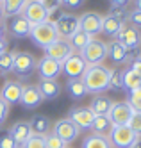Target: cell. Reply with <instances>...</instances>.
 <instances>
[{"label":"cell","instance_id":"cell-33","mask_svg":"<svg viewBox=\"0 0 141 148\" xmlns=\"http://www.w3.org/2000/svg\"><path fill=\"white\" fill-rule=\"evenodd\" d=\"M109 16H113L118 22L125 23L127 18H129V9L127 7H122V5H111L109 7Z\"/></svg>","mask_w":141,"mask_h":148},{"label":"cell","instance_id":"cell-10","mask_svg":"<svg viewBox=\"0 0 141 148\" xmlns=\"http://www.w3.org/2000/svg\"><path fill=\"white\" fill-rule=\"evenodd\" d=\"M52 132L56 134V136H59V137H61V139L66 143V145L73 143V141L79 137V134H80V130H79L77 127L73 125V121H72V120H68V118L57 120V121H56V125L52 127Z\"/></svg>","mask_w":141,"mask_h":148},{"label":"cell","instance_id":"cell-28","mask_svg":"<svg viewBox=\"0 0 141 148\" xmlns=\"http://www.w3.org/2000/svg\"><path fill=\"white\" fill-rule=\"evenodd\" d=\"M29 0H2V7H4V14L6 16H18L21 14V9L25 7Z\"/></svg>","mask_w":141,"mask_h":148},{"label":"cell","instance_id":"cell-26","mask_svg":"<svg viewBox=\"0 0 141 148\" xmlns=\"http://www.w3.org/2000/svg\"><path fill=\"white\" fill-rule=\"evenodd\" d=\"M68 93H70V98L73 100H80L88 95V89H86V84L82 79H68Z\"/></svg>","mask_w":141,"mask_h":148},{"label":"cell","instance_id":"cell-38","mask_svg":"<svg viewBox=\"0 0 141 148\" xmlns=\"http://www.w3.org/2000/svg\"><path fill=\"white\" fill-rule=\"evenodd\" d=\"M127 22L131 23L134 29H141V11H136V9H132V11H129V18Z\"/></svg>","mask_w":141,"mask_h":148},{"label":"cell","instance_id":"cell-5","mask_svg":"<svg viewBox=\"0 0 141 148\" xmlns=\"http://www.w3.org/2000/svg\"><path fill=\"white\" fill-rule=\"evenodd\" d=\"M52 11L50 7L43 5L41 2H38V0H29V2L25 4V7L21 9V14L30 25H36V23H43V22H48Z\"/></svg>","mask_w":141,"mask_h":148},{"label":"cell","instance_id":"cell-48","mask_svg":"<svg viewBox=\"0 0 141 148\" xmlns=\"http://www.w3.org/2000/svg\"><path fill=\"white\" fill-rule=\"evenodd\" d=\"M4 18H6V14H4V7H2V4H0V22H4Z\"/></svg>","mask_w":141,"mask_h":148},{"label":"cell","instance_id":"cell-3","mask_svg":"<svg viewBox=\"0 0 141 148\" xmlns=\"http://www.w3.org/2000/svg\"><path fill=\"white\" fill-rule=\"evenodd\" d=\"M79 54L86 62H88V66L102 64L104 59L107 57V43H104V41L98 39V38H91V41L79 52Z\"/></svg>","mask_w":141,"mask_h":148},{"label":"cell","instance_id":"cell-44","mask_svg":"<svg viewBox=\"0 0 141 148\" xmlns=\"http://www.w3.org/2000/svg\"><path fill=\"white\" fill-rule=\"evenodd\" d=\"M7 50V39L6 38H0V56Z\"/></svg>","mask_w":141,"mask_h":148},{"label":"cell","instance_id":"cell-43","mask_svg":"<svg viewBox=\"0 0 141 148\" xmlns=\"http://www.w3.org/2000/svg\"><path fill=\"white\" fill-rule=\"evenodd\" d=\"M111 5H122V7H127L129 4L132 2V0H109Z\"/></svg>","mask_w":141,"mask_h":148},{"label":"cell","instance_id":"cell-40","mask_svg":"<svg viewBox=\"0 0 141 148\" xmlns=\"http://www.w3.org/2000/svg\"><path fill=\"white\" fill-rule=\"evenodd\" d=\"M86 0H59V5L66 7V9H79Z\"/></svg>","mask_w":141,"mask_h":148},{"label":"cell","instance_id":"cell-41","mask_svg":"<svg viewBox=\"0 0 141 148\" xmlns=\"http://www.w3.org/2000/svg\"><path fill=\"white\" fill-rule=\"evenodd\" d=\"M7 116H9V105L0 98V125L7 120Z\"/></svg>","mask_w":141,"mask_h":148},{"label":"cell","instance_id":"cell-13","mask_svg":"<svg viewBox=\"0 0 141 148\" xmlns=\"http://www.w3.org/2000/svg\"><path fill=\"white\" fill-rule=\"evenodd\" d=\"M68 120L73 121V125L79 130H91V125L95 120V114L89 107H73L70 111Z\"/></svg>","mask_w":141,"mask_h":148},{"label":"cell","instance_id":"cell-17","mask_svg":"<svg viewBox=\"0 0 141 148\" xmlns=\"http://www.w3.org/2000/svg\"><path fill=\"white\" fill-rule=\"evenodd\" d=\"M41 102H43V97H41V93H39L36 84H27V86H23L20 103L23 105L25 109H36L41 105Z\"/></svg>","mask_w":141,"mask_h":148},{"label":"cell","instance_id":"cell-2","mask_svg":"<svg viewBox=\"0 0 141 148\" xmlns=\"http://www.w3.org/2000/svg\"><path fill=\"white\" fill-rule=\"evenodd\" d=\"M29 38L32 39V43H34L36 47H39V48H47L56 39H59L57 38V32H56V27H54V23H52V20L32 25Z\"/></svg>","mask_w":141,"mask_h":148},{"label":"cell","instance_id":"cell-31","mask_svg":"<svg viewBox=\"0 0 141 148\" xmlns=\"http://www.w3.org/2000/svg\"><path fill=\"white\" fill-rule=\"evenodd\" d=\"M14 57H16V52L13 50H6L2 56H0V73H9L13 71L14 66Z\"/></svg>","mask_w":141,"mask_h":148},{"label":"cell","instance_id":"cell-51","mask_svg":"<svg viewBox=\"0 0 141 148\" xmlns=\"http://www.w3.org/2000/svg\"><path fill=\"white\" fill-rule=\"evenodd\" d=\"M0 4H2V0H0Z\"/></svg>","mask_w":141,"mask_h":148},{"label":"cell","instance_id":"cell-39","mask_svg":"<svg viewBox=\"0 0 141 148\" xmlns=\"http://www.w3.org/2000/svg\"><path fill=\"white\" fill-rule=\"evenodd\" d=\"M0 148H20V146L13 141L9 132H4V134H0Z\"/></svg>","mask_w":141,"mask_h":148},{"label":"cell","instance_id":"cell-7","mask_svg":"<svg viewBox=\"0 0 141 148\" xmlns=\"http://www.w3.org/2000/svg\"><path fill=\"white\" fill-rule=\"evenodd\" d=\"M86 68H88V62H86L80 57L79 52H75V50L61 62V71L70 79H80L82 73L86 71Z\"/></svg>","mask_w":141,"mask_h":148},{"label":"cell","instance_id":"cell-30","mask_svg":"<svg viewBox=\"0 0 141 148\" xmlns=\"http://www.w3.org/2000/svg\"><path fill=\"white\" fill-rule=\"evenodd\" d=\"M91 38L93 36H89V34H86V32H82V30H79V32H75L70 39H68V43H70V47H72V50H75V52H80L86 45L91 41Z\"/></svg>","mask_w":141,"mask_h":148},{"label":"cell","instance_id":"cell-50","mask_svg":"<svg viewBox=\"0 0 141 148\" xmlns=\"http://www.w3.org/2000/svg\"><path fill=\"white\" fill-rule=\"evenodd\" d=\"M0 79H2V73H0Z\"/></svg>","mask_w":141,"mask_h":148},{"label":"cell","instance_id":"cell-49","mask_svg":"<svg viewBox=\"0 0 141 148\" xmlns=\"http://www.w3.org/2000/svg\"><path fill=\"white\" fill-rule=\"evenodd\" d=\"M131 148H141V139H138V141H136V143H134Z\"/></svg>","mask_w":141,"mask_h":148},{"label":"cell","instance_id":"cell-47","mask_svg":"<svg viewBox=\"0 0 141 148\" xmlns=\"http://www.w3.org/2000/svg\"><path fill=\"white\" fill-rule=\"evenodd\" d=\"M134 9L136 11H141V0H134Z\"/></svg>","mask_w":141,"mask_h":148},{"label":"cell","instance_id":"cell-9","mask_svg":"<svg viewBox=\"0 0 141 148\" xmlns=\"http://www.w3.org/2000/svg\"><path fill=\"white\" fill-rule=\"evenodd\" d=\"M36 64H38V59L30 52H16L13 71L18 77H25V75H30L36 70Z\"/></svg>","mask_w":141,"mask_h":148},{"label":"cell","instance_id":"cell-35","mask_svg":"<svg viewBox=\"0 0 141 148\" xmlns=\"http://www.w3.org/2000/svg\"><path fill=\"white\" fill-rule=\"evenodd\" d=\"M129 103L132 105L134 112H141V89H134V91H129Z\"/></svg>","mask_w":141,"mask_h":148},{"label":"cell","instance_id":"cell-14","mask_svg":"<svg viewBox=\"0 0 141 148\" xmlns=\"http://www.w3.org/2000/svg\"><path fill=\"white\" fill-rule=\"evenodd\" d=\"M21 91H23V84L20 80H6L2 89H0V98L11 107L14 103H20Z\"/></svg>","mask_w":141,"mask_h":148},{"label":"cell","instance_id":"cell-12","mask_svg":"<svg viewBox=\"0 0 141 148\" xmlns=\"http://www.w3.org/2000/svg\"><path fill=\"white\" fill-rule=\"evenodd\" d=\"M102 22H104V16L95 13V11H88L84 13L82 16H79V25H80V30L89 36H95L102 32Z\"/></svg>","mask_w":141,"mask_h":148},{"label":"cell","instance_id":"cell-45","mask_svg":"<svg viewBox=\"0 0 141 148\" xmlns=\"http://www.w3.org/2000/svg\"><path fill=\"white\" fill-rule=\"evenodd\" d=\"M38 2H41L43 5H47V7H50V5H57L56 0H38Z\"/></svg>","mask_w":141,"mask_h":148},{"label":"cell","instance_id":"cell-36","mask_svg":"<svg viewBox=\"0 0 141 148\" xmlns=\"http://www.w3.org/2000/svg\"><path fill=\"white\" fill-rule=\"evenodd\" d=\"M109 89L114 91H122V71L120 70H111V79H109Z\"/></svg>","mask_w":141,"mask_h":148},{"label":"cell","instance_id":"cell-52","mask_svg":"<svg viewBox=\"0 0 141 148\" xmlns=\"http://www.w3.org/2000/svg\"><path fill=\"white\" fill-rule=\"evenodd\" d=\"M139 89H141V86H139Z\"/></svg>","mask_w":141,"mask_h":148},{"label":"cell","instance_id":"cell-6","mask_svg":"<svg viewBox=\"0 0 141 148\" xmlns=\"http://www.w3.org/2000/svg\"><path fill=\"white\" fill-rule=\"evenodd\" d=\"M109 141L113 148H131L139 137L129 129V125H113V129L109 132Z\"/></svg>","mask_w":141,"mask_h":148},{"label":"cell","instance_id":"cell-18","mask_svg":"<svg viewBox=\"0 0 141 148\" xmlns=\"http://www.w3.org/2000/svg\"><path fill=\"white\" fill-rule=\"evenodd\" d=\"M43 100H56L61 95V84L57 80H50V79H39V82L36 84Z\"/></svg>","mask_w":141,"mask_h":148},{"label":"cell","instance_id":"cell-16","mask_svg":"<svg viewBox=\"0 0 141 148\" xmlns=\"http://www.w3.org/2000/svg\"><path fill=\"white\" fill-rule=\"evenodd\" d=\"M45 50V56L54 59V61H57V62H63L64 59H66L70 54H72V47L66 39H56L52 45H48L47 48H43Z\"/></svg>","mask_w":141,"mask_h":148},{"label":"cell","instance_id":"cell-15","mask_svg":"<svg viewBox=\"0 0 141 148\" xmlns=\"http://www.w3.org/2000/svg\"><path fill=\"white\" fill-rule=\"evenodd\" d=\"M36 70L39 73V79H50V80H56L59 77V73H61V62L57 61H54L47 56H43L39 61H38V64H36Z\"/></svg>","mask_w":141,"mask_h":148},{"label":"cell","instance_id":"cell-21","mask_svg":"<svg viewBox=\"0 0 141 148\" xmlns=\"http://www.w3.org/2000/svg\"><path fill=\"white\" fill-rule=\"evenodd\" d=\"M30 23L27 22V20L23 18V16H14L13 20L9 22V32H11V36L13 38H18V39H21V38H29V34H30Z\"/></svg>","mask_w":141,"mask_h":148},{"label":"cell","instance_id":"cell-4","mask_svg":"<svg viewBox=\"0 0 141 148\" xmlns=\"http://www.w3.org/2000/svg\"><path fill=\"white\" fill-rule=\"evenodd\" d=\"M54 27H56V32H57V38L59 39H70L75 32L80 30V25H79V16L75 14H70V13H61L57 16V20H54Z\"/></svg>","mask_w":141,"mask_h":148},{"label":"cell","instance_id":"cell-25","mask_svg":"<svg viewBox=\"0 0 141 148\" xmlns=\"http://www.w3.org/2000/svg\"><path fill=\"white\" fill-rule=\"evenodd\" d=\"M80 148H113L111 141L107 136H98V134H89L84 137Z\"/></svg>","mask_w":141,"mask_h":148},{"label":"cell","instance_id":"cell-8","mask_svg":"<svg viewBox=\"0 0 141 148\" xmlns=\"http://www.w3.org/2000/svg\"><path fill=\"white\" fill-rule=\"evenodd\" d=\"M125 50H138L141 47V32L138 29H134L132 25L123 23V27L120 29V32L114 38Z\"/></svg>","mask_w":141,"mask_h":148},{"label":"cell","instance_id":"cell-11","mask_svg":"<svg viewBox=\"0 0 141 148\" xmlns=\"http://www.w3.org/2000/svg\"><path fill=\"white\" fill-rule=\"evenodd\" d=\"M132 112H134V109L127 100L125 102H113V107H111L109 114H107V118L111 120L113 125H127Z\"/></svg>","mask_w":141,"mask_h":148},{"label":"cell","instance_id":"cell-24","mask_svg":"<svg viewBox=\"0 0 141 148\" xmlns=\"http://www.w3.org/2000/svg\"><path fill=\"white\" fill-rule=\"evenodd\" d=\"M107 57L116 64H122V62L127 61V50L116 39H113L111 43H107Z\"/></svg>","mask_w":141,"mask_h":148},{"label":"cell","instance_id":"cell-46","mask_svg":"<svg viewBox=\"0 0 141 148\" xmlns=\"http://www.w3.org/2000/svg\"><path fill=\"white\" fill-rule=\"evenodd\" d=\"M0 38H6V25H4V22H0Z\"/></svg>","mask_w":141,"mask_h":148},{"label":"cell","instance_id":"cell-1","mask_svg":"<svg viewBox=\"0 0 141 148\" xmlns=\"http://www.w3.org/2000/svg\"><path fill=\"white\" fill-rule=\"evenodd\" d=\"M86 84V89L91 95H100L105 89H109V79H111V70L104 64H93L88 66L86 71L80 77Z\"/></svg>","mask_w":141,"mask_h":148},{"label":"cell","instance_id":"cell-20","mask_svg":"<svg viewBox=\"0 0 141 148\" xmlns=\"http://www.w3.org/2000/svg\"><path fill=\"white\" fill-rule=\"evenodd\" d=\"M29 127H30V132L32 136H41L45 137L48 132H52V121L48 116H43V114H38L34 118L29 120Z\"/></svg>","mask_w":141,"mask_h":148},{"label":"cell","instance_id":"cell-27","mask_svg":"<svg viewBox=\"0 0 141 148\" xmlns=\"http://www.w3.org/2000/svg\"><path fill=\"white\" fill-rule=\"evenodd\" d=\"M113 129V123L107 116H95L93 125H91V130L93 134H98V136H109Z\"/></svg>","mask_w":141,"mask_h":148},{"label":"cell","instance_id":"cell-32","mask_svg":"<svg viewBox=\"0 0 141 148\" xmlns=\"http://www.w3.org/2000/svg\"><path fill=\"white\" fill-rule=\"evenodd\" d=\"M43 139H45V148H68V145L54 132H48Z\"/></svg>","mask_w":141,"mask_h":148},{"label":"cell","instance_id":"cell-34","mask_svg":"<svg viewBox=\"0 0 141 148\" xmlns=\"http://www.w3.org/2000/svg\"><path fill=\"white\" fill-rule=\"evenodd\" d=\"M129 129H131L139 139H141V112H132L131 120H129Z\"/></svg>","mask_w":141,"mask_h":148},{"label":"cell","instance_id":"cell-42","mask_svg":"<svg viewBox=\"0 0 141 148\" xmlns=\"http://www.w3.org/2000/svg\"><path fill=\"white\" fill-rule=\"evenodd\" d=\"M131 70H134L138 75H141V54H138V57L131 62V66H129Z\"/></svg>","mask_w":141,"mask_h":148},{"label":"cell","instance_id":"cell-37","mask_svg":"<svg viewBox=\"0 0 141 148\" xmlns=\"http://www.w3.org/2000/svg\"><path fill=\"white\" fill-rule=\"evenodd\" d=\"M21 148H45V139L41 136H30Z\"/></svg>","mask_w":141,"mask_h":148},{"label":"cell","instance_id":"cell-19","mask_svg":"<svg viewBox=\"0 0 141 148\" xmlns=\"http://www.w3.org/2000/svg\"><path fill=\"white\" fill-rule=\"evenodd\" d=\"M9 136L13 137V141L21 148V146L25 145V141L32 136L29 121H16V123H13V127L9 129Z\"/></svg>","mask_w":141,"mask_h":148},{"label":"cell","instance_id":"cell-23","mask_svg":"<svg viewBox=\"0 0 141 148\" xmlns=\"http://www.w3.org/2000/svg\"><path fill=\"white\" fill-rule=\"evenodd\" d=\"M122 86L123 89L129 93V91H134L141 86V75H138V73L131 68L127 70H122Z\"/></svg>","mask_w":141,"mask_h":148},{"label":"cell","instance_id":"cell-29","mask_svg":"<svg viewBox=\"0 0 141 148\" xmlns=\"http://www.w3.org/2000/svg\"><path fill=\"white\" fill-rule=\"evenodd\" d=\"M123 27L122 22H118V20H114L113 16H104V22H102V32H105L107 36L111 38H116V34L120 32V29Z\"/></svg>","mask_w":141,"mask_h":148},{"label":"cell","instance_id":"cell-22","mask_svg":"<svg viewBox=\"0 0 141 148\" xmlns=\"http://www.w3.org/2000/svg\"><path fill=\"white\" fill-rule=\"evenodd\" d=\"M111 107H113V100L109 97H105V95H96L89 103V109L93 111L95 116H107Z\"/></svg>","mask_w":141,"mask_h":148}]
</instances>
